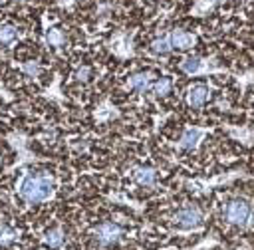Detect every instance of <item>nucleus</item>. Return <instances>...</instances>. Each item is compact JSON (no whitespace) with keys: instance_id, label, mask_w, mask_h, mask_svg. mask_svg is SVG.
I'll use <instances>...</instances> for the list:
<instances>
[{"instance_id":"1a4fd4ad","label":"nucleus","mask_w":254,"mask_h":250,"mask_svg":"<svg viewBox=\"0 0 254 250\" xmlns=\"http://www.w3.org/2000/svg\"><path fill=\"white\" fill-rule=\"evenodd\" d=\"M129 87L131 89H137V91H145L149 87V73H135L129 77Z\"/></svg>"},{"instance_id":"9d476101","label":"nucleus","mask_w":254,"mask_h":250,"mask_svg":"<svg viewBox=\"0 0 254 250\" xmlns=\"http://www.w3.org/2000/svg\"><path fill=\"white\" fill-rule=\"evenodd\" d=\"M198 139H200V131H198V129H187V131L183 133V137H181V147L192 149Z\"/></svg>"},{"instance_id":"9b49d317","label":"nucleus","mask_w":254,"mask_h":250,"mask_svg":"<svg viewBox=\"0 0 254 250\" xmlns=\"http://www.w3.org/2000/svg\"><path fill=\"white\" fill-rule=\"evenodd\" d=\"M16 36H18V32L14 26H10V24L0 26V44H12L16 40Z\"/></svg>"},{"instance_id":"f257e3e1","label":"nucleus","mask_w":254,"mask_h":250,"mask_svg":"<svg viewBox=\"0 0 254 250\" xmlns=\"http://www.w3.org/2000/svg\"><path fill=\"white\" fill-rule=\"evenodd\" d=\"M20 196L28 202H44L54 192V181L46 173H30L20 183Z\"/></svg>"},{"instance_id":"39448f33","label":"nucleus","mask_w":254,"mask_h":250,"mask_svg":"<svg viewBox=\"0 0 254 250\" xmlns=\"http://www.w3.org/2000/svg\"><path fill=\"white\" fill-rule=\"evenodd\" d=\"M208 87L206 85H202V83H196V85H192L190 89H189V93H187V103L190 105V107H202L204 103H206V99H208Z\"/></svg>"},{"instance_id":"2eb2a0df","label":"nucleus","mask_w":254,"mask_h":250,"mask_svg":"<svg viewBox=\"0 0 254 250\" xmlns=\"http://www.w3.org/2000/svg\"><path fill=\"white\" fill-rule=\"evenodd\" d=\"M198 67H200V60H198V58H185V60L181 62V69H183L185 73H196Z\"/></svg>"},{"instance_id":"4468645a","label":"nucleus","mask_w":254,"mask_h":250,"mask_svg":"<svg viewBox=\"0 0 254 250\" xmlns=\"http://www.w3.org/2000/svg\"><path fill=\"white\" fill-rule=\"evenodd\" d=\"M151 91H153L155 95H167V93L171 91V79H169V77H161V79H157V81L153 83Z\"/></svg>"},{"instance_id":"dca6fc26","label":"nucleus","mask_w":254,"mask_h":250,"mask_svg":"<svg viewBox=\"0 0 254 250\" xmlns=\"http://www.w3.org/2000/svg\"><path fill=\"white\" fill-rule=\"evenodd\" d=\"M62 40H64V38H62V32H60V30H50V32H48V42H50L52 46H60Z\"/></svg>"},{"instance_id":"20e7f679","label":"nucleus","mask_w":254,"mask_h":250,"mask_svg":"<svg viewBox=\"0 0 254 250\" xmlns=\"http://www.w3.org/2000/svg\"><path fill=\"white\" fill-rule=\"evenodd\" d=\"M121 234H123V230L115 222H103L95 228V240L101 244H113L121 238Z\"/></svg>"},{"instance_id":"6e6552de","label":"nucleus","mask_w":254,"mask_h":250,"mask_svg":"<svg viewBox=\"0 0 254 250\" xmlns=\"http://www.w3.org/2000/svg\"><path fill=\"white\" fill-rule=\"evenodd\" d=\"M44 242L48 248H60L64 244V232L62 228H50L44 236Z\"/></svg>"},{"instance_id":"f03ea898","label":"nucleus","mask_w":254,"mask_h":250,"mask_svg":"<svg viewBox=\"0 0 254 250\" xmlns=\"http://www.w3.org/2000/svg\"><path fill=\"white\" fill-rule=\"evenodd\" d=\"M250 214H252V208L246 200L242 198H234L226 204V210H224V216L230 224H236V226H242L250 220Z\"/></svg>"},{"instance_id":"ddd939ff","label":"nucleus","mask_w":254,"mask_h":250,"mask_svg":"<svg viewBox=\"0 0 254 250\" xmlns=\"http://www.w3.org/2000/svg\"><path fill=\"white\" fill-rule=\"evenodd\" d=\"M151 50L155 52V54H169L173 48H171V40L169 38H157L153 44H151Z\"/></svg>"},{"instance_id":"f8f14e48","label":"nucleus","mask_w":254,"mask_h":250,"mask_svg":"<svg viewBox=\"0 0 254 250\" xmlns=\"http://www.w3.org/2000/svg\"><path fill=\"white\" fill-rule=\"evenodd\" d=\"M14 240H16V230L2 224L0 226V246H10Z\"/></svg>"},{"instance_id":"423d86ee","label":"nucleus","mask_w":254,"mask_h":250,"mask_svg":"<svg viewBox=\"0 0 254 250\" xmlns=\"http://www.w3.org/2000/svg\"><path fill=\"white\" fill-rule=\"evenodd\" d=\"M169 40H171V48H177V50H189L194 46V36L185 30H175L169 36Z\"/></svg>"},{"instance_id":"a211bd4d","label":"nucleus","mask_w":254,"mask_h":250,"mask_svg":"<svg viewBox=\"0 0 254 250\" xmlns=\"http://www.w3.org/2000/svg\"><path fill=\"white\" fill-rule=\"evenodd\" d=\"M0 2H2V0H0Z\"/></svg>"},{"instance_id":"7ed1b4c3","label":"nucleus","mask_w":254,"mask_h":250,"mask_svg":"<svg viewBox=\"0 0 254 250\" xmlns=\"http://www.w3.org/2000/svg\"><path fill=\"white\" fill-rule=\"evenodd\" d=\"M173 220L179 228H194L202 222V210L196 204H187L175 212Z\"/></svg>"},{"instance_id":"0eeeda50","label":"nucleus","mask_w":254,"mask_h":250,"mask_svg":"<svg viewBox=\"0 0 254 250\" xmlns=\"http://www.w3.org/2000/svg\"><path fill=\"white\" fill-rule=\"evenodd\" d=\"M133 177H135V181H137L141 187H153V185L157 183V173H155L153 169H149V167H139V169H135Z\"/></svg>"},{"instance_id":"f3484780","label":"nucleus","mask_w":254,"mask_h":250,"mask_svg":"<svg viewBox=\"0 0 254 250\" xmlns=\"http://www.w3.org/2000/svg\"><path fill=\"white\" fill-rule=\"evenodd\" d=\"M87 75H89V67H81V69H77V73H75L77 79H87Z\"/></svg>"}]
</instances>
